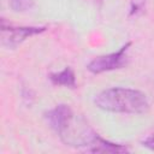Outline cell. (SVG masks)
Instances as JSON below:
<instances>
[{"mask_svg": "<svg viewBox=\"0 0 154 154\" xmlns=\"http://www.w3.org/2000/svg\"><path fill=\"white\" fill-rule=\"evenodd\" d=\"M97 108L113 113L140 114L149 109L147 95L137 89L114 87L100 91L94 97Z\"/></svg>", "mask_w": 154, "mask_h": 154, "instance_id": "1", "label": "cell"}, {"mask_svg": "<svg viewBox=\"0 0 154 154\" xmlns=\"http://www.w3.org/2000/svg\"><path fill=\"white\" fill-rule=\"evenodd\" d=\"M130 46H131V42H128L117 52H113V53H109L106 55L96 57L95 59H93L88 64V66H87L88 70L91 73H102V72L113 71V70H118V69L124 67L128 63L126 52H128Z\"/></svg>", "mask_w": 154, "mask_h": 154, "instance_id": "2", "label": "cell"}, {"mask_svg": "<svg viewBox=\"0 0 154 154\" xmlns=\"http://www.w3.org/2000/svg\"><path fill=\"white\" fill-rule=\"evenodd\" d=\"M46 30L43 26H13L6 25L4 19L1 20V41L7 48H16L26 38L41 34Z\"/></svg>", "mask_w": 154, "mask_h": 154, "instance_id": "3", "label": "cell"}, {"mask_svg": "<svg viewBox=\"0 0 154 154\" xmlns=\"http://www.w3.org/2000/svg\"><path fill=\"white\" fill-rule=\"evenodd\" d=\"M73 116H75V113L72 112L70 106L60 103V105H57L54 108L49 109L48 112H46L45 118H46L48 125L57 134H59L67 125V123L73 118Z\"/></svg>", "mask_w": 154, "mask_h": 154, "instance_id": "4", "label": "cell"}, {"mask_svg": "<svg viewBox=\"0 0 154 154\" xmlns=\"http://www.w3.org/2000/svg\"><path fill=\"white\" fill-rule=\"evenodd\" d=\"M88 150L91 153H124V152H128L129 149L123 144L112 143V142L97 136L96 140L88 148Z\"/></svg>", "mask_w": 154, "mask_h": 154, "instance_id": "5", "label": "cell"}, {"mask_svg": "<svg viewBox=\"0 0 154 154\" xmlns=\"http://www.w3.org/2000/svg\"><path fill=\"white\" fill-rule=\"evenodd\" d=\"M49 79L55 85L75 88L76 87V76L71 67H65L60 72H54L49 75Z\"/></svg>", "mask_w": 154, "mask_h": 154, "instance_id": "6", "label": "cell"}, {"mask_svg": "<svg viewBox=\"0 0 154 154\" xmlns=\"http://www.w3.org/2000/svg\"><path fill=\"white\" fill-rule=\"evenodd\" d=\"M11 8L16 12L28 11L34 6V0H10Z\"/></svg>", "mask_w": 154, "mask_h": 154, "instance_id": "7", "label": "cell"}, {"mask_svg": "<svg viewBox=\"0 0 154 154\" xmlns=\"http://www.w3.org/2000/svg\"><path fill=\"white\" fill-rule=\"evenodd\" d=\"M142 146L146 147V148H148V149L154 150V132L142 141Z\"/></svg>", "mask_w": 154, "mask_h": 154, "instance_id": "8", "label": "cell"}]
</instances>
